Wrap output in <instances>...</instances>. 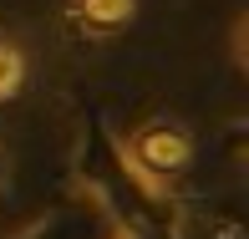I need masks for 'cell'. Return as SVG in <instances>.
Instances as JSON below:
<instances>
[{"instance_id":"cell-2","label":"cell","mask_w":249,"mask_h":239,"mask_svg":"<svg viewBox=\"0 0 249 239\" xmlns=\"http://www.w3.org/2000/svg\"><path fill=\"white\" fill-rule=\"evenodd\" d=\"M138 0H71V20L92 36H117L122 26H132Z\"/></svg>"},{"instance_id":"cell-3","label":"cell","mask_w":249,"mask_h":239,"mask_svg":"<svg viewBox=\"0 0 249 239\" xmlns=\"http://www.w3.org/2000/svg\"><path fill=\"white\" fill-rule=\"evenodd\" d=\"M20 82H26V56H20V46H10V41H0V102L16 97Z\"/></svg>"},{"instance_id":"cell-1","label":"cell","mask_w":249,"mask_h":239,"mask_svg":"<svg viewBox=\"0 0 249 239\" xmlns=\"http://www.w3.org/2000/svg\"><path fill=\"white\" fill-rule=\"evenodd\" d=\"M127 147H132V163H138L142 173H153V178H173V173H183V168L194 163V132L168 122V117L138 128Z\"/></svg>"}]
</instances>
